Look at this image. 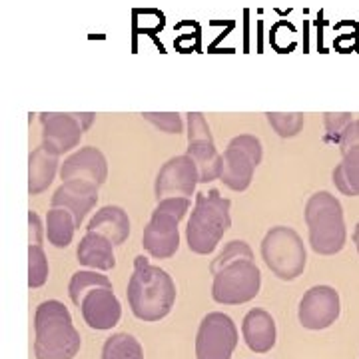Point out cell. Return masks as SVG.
<instances>
[{
  "label": "cell",
  "mask_w": 359,
  "mask_h": 359,
  "mask_svg": "<svg viewBox=\"0 0 359 359\" xmlns=\"http://www.w3.org/2000/svg\"><path fill=\"white\" fill-rule=\"evenodd\" d=\"M230 146H236V148H240L242 152L250 156L254 162H256V166L262 164V158H264V148H262V142L256 136H252V134H240V136H236V138H231Z\"/></svg>",
  "instance_id": "4dcf8cb0"
},
{
  "label": "cell",
  "mask_w": 359,
  "mask_h": 359,
  "mask_svg": "<svg viewBox=\"0 0 359 359\" xmlns=\"http://www.w3.org/2000/svg\"><path fill=\"white\" fill-rule=\"evenodd\" d=\"M144 120L154 124L156 128L166 134H180L184 132V122L176 112H144Z\"/></svg>",
  "instance_id": "83f0119b"
},
{
  "label": "cell",
  "mask_w": 359,
  "mask_h": 359,
  "mask_svg": "<svg viewBox=\"0 0 359 359\" xmlns=\"http://www.w3.org/2000/svg\"><path fill=\"white\" fill-rule=\"evenodd\" d=\"M198 184L200 172L192 158L188 154L174 156L160 168L154 182V194L158 202L164 198H192Z\"/></svg>",
  "instance_id": "9c48e42d"
},
{
  "label": "cell",
  "mask_w": 359,
  "mask_h": 359,
  "mask_svg": "<svg viewBox=\"0 0 359 359\" xmlns=\"http://www.w3.org/2000/svg\"><path fill=\"white\" fill-rule=\"evenodd\" d=\"M186 154L196 162L200 172V184H210L222 176V154L214 142H192L186 148Z\"/></svg>",
  "instance_id": "ffe728a7"
},
{
  "label": "cell",
  "mask_w": 359,
  "mask_h": 359,
  "mask_svg": "<svg viewBox=\"0 0 359 359\" xmlns=\"http://www.w3.org/2000/svg\"><path fill=\"white\" fill-rule=\"evenodd\" d=\"M353 122V118L349 112H327L323 114V124H325V130H327V140H334L339 144L341 136L346 128Z\"/></svg>",
  "instance_id": "f1b7e54d"
},
{
  "label": "cell",
  "mask_w": 359,
  "mask_h": 359,
  "mask_svg": "<svg viewBox=\"0 0 359 359\" xmlns=\"http://www.w3.org/2000/svg\"><path fill=\"white\" fill-rule=\"evenodd\" d=\"M242 335H244L245 346L254 353H268L273 349L276 339H278L276 320L266 309H250L242 321Z\"/></svg>",
  "instance_id": "9a60e30c"
},
{
  "label": "cell",
  "mask_w": 359,
  "mask_h": 359,
  "mask_svg": "<svg viewBox=\"0 0 359 359\" xmlns=\"http://www.w3.org/2000/svg\"><path fill=\"white\" fill-rule=\"evenodd\" d=\"M231 202L219 196L218 190L196 194L192 216L186 226V244L198 256L212 254L230 230Z\"/></svg>",
  "instance_id": "3957f363"
},
{
  "label": "cell",
  "mask_w": 359,
  "mask_h": 359,
  "mask_svg": "<svg viewBox=\"0 0 359 359\" xmlns=\"http://www.w3.org/2000/svg\"><path fill=\"white\" fill-rule=\"evenodd\" d=\"M353 244H355V248H358L359 252V224L355 226V230H353Z\"/></svg>",
  "instance_id": "e575fe53"
},
{
  "label": "cell",
  "mask_w": 359,
  "mask_h": 359,
  "mask_svg": "<svg viewBox=\"0 0 359 359\" xmlns=\"http://www.w3.org/2000/svg\"><path fill=\"white\" fill-rule=\"evenodd\" d=\"M82 318L90 330L108 332L122 318V306L114 294V287H96L82 299Z\"/></svg>",
  "instance_id": "7c38bea8"
},
{
  "label": "cell",
  "mask_w": 359,
  "mask_h": 359,
  "mask_svg": "<svg viewBox=\"0 0 359 359\" xmlns=\"http://www.w3.org/2000/svg\"><path fill=\"white\" fill-rule=\"evenodd\" d=\"M341 313V299L332 285H313L299 299L297 320L302 327L320 332L332 327Z\"/></svg>",
  "instance_id": "ba28073f"
},
{
  "label": "cell",
  "mask_w": 359,
  "mask_h": 359,
  "mask_svg": "<svg viewBox=\"0 0 359 359\" xmlns=\"http://www.w3.org/2000/svg\"><path fill=\"white\" fill-rule=\"evenodd\" d=\"M332 178H334L335 188L344 196H349V198L359 196V146L344 154L341 162L335 166Z\"/></svg>",
  "instance_id": "7402d4cb"
},
{
  "label": "cell",
  "mask_w": 359,
  "mask_h": 359,
  "mask_svg": "<svg viewBox=\"0 0 359 359\" xmlns=\"http://www.w3.org/2000/svg\"><path fill=\"white\" fill-rule=\"evenodd\" d=\"M186 134H188V144H192V142H214V136L210 132L204 114H200V112L188 114V132Z\"/></svg>",
  "instance_id": "f546056e"
},
{
  "label": "cell",
  "mask_w": 359,
  "mask_h": 359,
  "mask_svg": "<svg viewBox=\"0 0 359 359\" xmlns=\"http://www.w3.org/2000/svg\"><path fill=\"white\" fill-rule=\"evenodd\" d=\"M86 231H96L112 244L122 245L130 236V218L120 205H104L88 222Z\"/></svg>",
  "instance_id": "ac0fdd59"
},
{
  "label": "cell",
  "mask_w": 359,
  "mask_h": 359,
  "mask_svg": "<svg viewBox=\"0 0 359 359\" xmlns=\"http://www.w3.org/2000/svg\"><path fill=\"white\" fill-rule=\"evenodd\" d=\"M238 346V327L230 316L210 311L196 334V359H231Z\"/></svg>",
  "instance_id": "52a82bcc"
},
{
  "label": "cell",
  "mask_w": 359,
  "mask_h": 359,
  "mask_svg": "<svg viewBox=\"0 0 359 359\" xmlns=\"http://www.w3.org/2000/svg\"><path fill=\"white\" fill-rule=\"evenodd\" d=\"M48 280V259L42 245H28V287L39 290Z\"/></svg>",
  "instance_id": "484cf974"
},
{
  "label": "cell",
  "mask_w": 359,
  "mask_h": 359,
  "mask_svg": "<svg viewBox=\"0 0 359 359\" xmlns=\"http://www.w3.org/2000/svg\"><path fill=\"white\" fill-rule=\"evenodd\" d=\"M268 122L280 138H295L304 128V114H283V112H268Z\"/></svg>",
  "instance_id": "4316f807"
},
{
  "label": "cell",
  "mask_w": 359,
  "mask_h": 359,
  "mask_svg": "<svg viewBox=\"0 0 359 359\" xmlns=\"http://www.w3.org/2000/svg\"><path fill=\"white\" fill-rule=\"evenodd\" d=\"M60 156L50 154L42 146L34 148L28 156V194L39 196L50 188V184L60 172Z\"/></svg>",
  "instance_id": "d6986e66"
},
{
  "label": "cell",
  "mask_w": 359,
  "mask_h": 359,
  "mask_svg": "<svg viewBox=\"0 0 359 359\" xmlns=\"http://www.w3.org/2000/svg\"><path fill=\"white\" fill-rule=\"evenodd\" d=\"M262 287V271L254 262H236L214 276L212 297L222 306H242L252 302Z\"/></svg>",
  "instance_id": "8992f818"
},
{
  "label": "cell",
  "mask_w": 359,
  "mask_h": 359,
  "mask_svg": "<svg viewBox=\"0 0 359 359\" xmlns=\"http://www.w3.org/2000/svg\"><path fill=\"white\" fill-rule=\"evenodd\" d=\"M242 259L254 262V252H252V248L245 244L244 240H231L230 244H226V248L219 252L218 257L212 259V264H210V273L216 276L219 269L228 268L230 264L242 262Z\"/></svg>",
  "instance_id": "d4e9b609"
},
{
  "label": "cell",
  "mask_w": 359,
  "mask_h": 359,
  "mask_svg": "<svg viewBox=\"0 0 359 359\" xmlns=\"http://www.w3.org/2000/svg\"><path fill=\"white\" fill-rule=\"evenodd\" d=\"M78 264L96 271H110L116 268L114 244L96 231H86L76 250Z\"/></svg>",
  "instance_id": "e0dca14e"
},
{
  "label": "cell",
  "mask_w": 359,
  "mask_h": 359,
  "mask_svg": "<svg viewBox=\"0 0 359 359\" xmlns=\"http://www.w3.org/2000/svg\"><path fill=\"white\" fill-rule=\"evenodd\" d=\"M304 212H306L311 250L320 256L339 254L347 240L341 202L332 192L321 190L309 196Z\"/></svg>",
  "instance_id": "277c9868"
},
{
  "label": "cell",
  "mask_w": 359,
  "mask_h": 359,
  "mask_svg": "<svg viewBox=\"0 0 359 359\" xmlns=\"http://www.w3.org/2000/svg\"><path fill=\"white\" fill-rule=\"evenodd\" d=\"M256 162L250 156L242 152L240 148L230 146L222 154V176L219 180L224 182L226 188L231 192H244L250 188L254 172H256Z\"/></svg>",
  "instance_id": "2e32d148"
},
{
  "label": "cell",
  "mask_w": 359,
  "mask_h": 359,
  "mask_svg": "<svg viewBox=\"0 0 359 359\" xmlns=\"http://www.w3.org/2000/svg\"><path fill=\"white\" fill-rule=\"evenodd\" d=\"M76 230V219L65 208H52L46 214V238H48V244L54 248L58 250L68 248L74 240Z\"/></svg>",
  "instance_id": "44dd1931"
},
{
  "label": "cell",
  "mask_w": 359,
  "mask_h": 359,
  "mask_svg": "<svg viewBox=\"0 0 359 359\" xmlns=\"http://www.w3.org/2000/svg\"><path fill=\"white\" fill-rule=\"evenodd\" d=\"M76 116V120L80 122V126L84 128V132L92 126V122H94V114L92 112H86V114H74Z\"/></svg>",
  "instance_id": "836d02e7"
},
{
  "label": "cell",
  "mask_w": 359,
  "mask_h": 359,
  "mask_svg": "<svg viewBox=\"0 0 359 359\" xmlns=\"http://www.w3.org/2000/svg\"><path fill=\"white\" fill-rule=\"evenodd\" d=\"M339 150H341V156L349 152L351 148H358L359 146V120H353L349 126L344 132V136H341V140H339Z\"/></svg>",
  "instance_id": "d6a6232c"
},
{
  "label": "cell",
  "mask_w": 359,
  "mask_h": 359,
  "mask_svg": "<svg viewBox=\"0 0 359 359\" xmlns=\"http://www.w3.org/2000/svg\"><path fill=\"white\" fill-rule=\"evenodd\" d=\"M34 355L36 359H74L82 347L72 316L62 302L46 299L34 313Z\"/></svg>",
  "instance_id": "7a4b0ae2"
},
{
  "label": "cell",
  "mask_w": 359,
  "mask_h": 359,
  "mask_svg": "<svg viewBox=\"0 0 359 359\" xmlns=\"http://www.w3.org/2000/svg\"><path fill=\"white\" fill-rule=\"evenodd\" d=\"M178 226V218L154 210L152 218L142 233V248L154 259H168L176 256V252L180 250Z\"/></svg>",
  "instance_id": "8fae6325"
},
{
  "label": "cell",
  "mask_w": 359,
  "mask_h": 359,
  "mask_svg": "<svg viewBox=\"0 0 359 359\" xmlns=\"http://www.w3.org/2000/svg\"><path fill=\"white\" fill-rule=\"evenodd\" d=\"M46 238V224L40 219L36 212H28V245H42Z\"/></svg>",
  "instance_id": "1f68e13d"
},
{
  "label": "cell",
  "mask_w": 359,
  "mask_h": 359,
  "mask_svg": "<svg viewBox=\"0 0 359 359\" xmlns=\"http://www.w3.org/2000/svg\"><path fill=\"white\" fill-rule=\"evenodd\" d=\"M98 186L82 182V180H70L62 182V186L52 196V208H65L68 210L74 219H76V228L84 224V219L90 212L98 204Z\"/></svg>",
  "instance_id": "5bb4252c"
},
{
  "label": "cell",
  "mask_w": 359,
  "mask_h": 359,
  "mask_svg": "<svg viewBox=\"0 0 359 359\" xmlns=\"http://www.w3.org/2000/svg\"><path fill=\"white\" fill-rule=\"evenodd\" d=\"M108 178V162L106 156L94 148V146H84L70 154L60 166V180L70 182V180H82L90 182L94 186H104Z\"/></svg>",
  "instance_id": "4fadbf2b"
},
{
  "label": "cell",
  "mask_w": 359,
  "mask_h": 359,
  "mask_svg": "<svg viewBox=\"0 0 359 359\" xmlns=\"http://www.w3.org/2000/svg\"><path fill=\"white\" fill-rule=\"evenodd\" d=\"M42 124V148L50 154L62 156L80 146L84 128L80 126L74 114H60V112H44L40 114Z\"/></svg>",
  "instance_id": "30bf717a"
},
{
  "label": "cell",
  "mask_w": 359,
  "mask_h": 359,
  "mask_svg": "<svg viewBox=\"0 0 359 359\" xmlns=\"http://www.w3.org/2000/svg\"><path fill=\"white\" fill-rule=\"evenodd\" d=\"M262 257L269 271L282 282L297 280L308 264L302 236L287 226H276L262 240Z\"/></svg>",
  "instance_id": "5b68a950"
},
{
  "label": "cell",
  "mask_w": 359,
  "mask_h": 359,
  "mask_svg": "<svg viewBox=\"0 0 359 359\" xmlns=\"http://www.w3.org/2000/svg\"><path fill=\"white\" fill-rule=\"evenodd\" d=\"M102 359H144V349L134 335L120 332L104 341Z\"/></svg>",
  "instance_id": "cb8c5ba5"
},
{
  "label": "cell",
  "mask_w": 359,
  "mask_h": 359,
  "mask_svg": "<svg viewBox=\"0 0 359 359\" xmlns=\"http://www.w3.org/2000/svg\"><path fill=\"white\" fill-rule=\"evenodd\" d=\"M96 287H112V282L108 280V276H104L96 269H80L76 271L72 278H70V283H68V295L72 299V304L80 309L82 306V299L86 297V294H90L92 290Z\"/></svg>",
  "instance_id": "603a6c76"
},
{
  "label": "cell",
  "mask_w": 359,
  "mask_h": 359,
  "mask_svg": "<svg viewBox=\"0 0 359 359\" xmlns=\"http://www.w3.org/2000/svg\"><path fill=\"white\" fill-rule=\"evenodd\" d=\"M128 304L134 318L154 323L166 318L176 304V283L166 269L152 266L148 257L134 259V273L130 276Z\"/></svg>",
  "instance_id": "6da1fadb"
}]
</instances>
